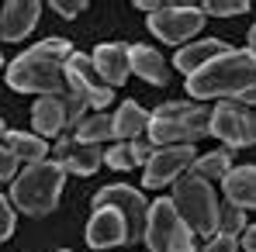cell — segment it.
<instances>
[{
    "instance_id": "cell-1",
    "label": "cell",
    "mask_w": 256,
    "mask_h": 252,
    "mask_svg": "<svg viewBox=\"0 0 256 252\" xmlns=\"http://www.w3.org/2000/svg\"><path fill=\"white\" fill-rule=\"evenodd\" d=\"M73 55V45L66 38H45L21 52L7 66V86L21 93H38V97H59L66 93V59Z\"/></svg>"
},
{
    "instance_id": "cell-2",
    "label": "cell",
    "mask_w": 256,
    "mask_h": 252,
    "mask_svg": "<svg viewBox=\"0 0 256 252\" xmlns=\"http://www.w3.org/2000/svg\"><path fill=\"white\" fill-rule=\"evenodd\" d=\"M187 93L194 100H236L242 104L256 93V55L246 48H228L225 55L201 66L194 76H187Z\"/></svg>"
},
{
    "instance_id": "cell-3",
    "label": "cell",
    "mask_w": 256,
    "mask_h": 252,
    "mask_svg": "<svg viewBox=\"0 0 256 252\" xmlns=\"http://www.w3.org/2000/svg\"><path fill=\"white\" fill-rule=\"evenodd\" d=\"M62 180H66L62 163H56V159L32 163L18 173V180L10 187V204L21 214H32V218L52 214L59 204V194H62Z\"/></svg>"
},
{
    "instance_id": "cell-4",
    "label": "cell",
    "mask_w": 256,
    "mask_h": 252,
    "mask_svg": "<svg viewBox=\"0 0 256 252\" xmlns=\"http://www.w3.org/2000/svg\"><path fill=\"white\" fill-rule=\"evenodd\" d=\"M212 111L204 104H184V100H170L160 104L149 114V138L152 145H194L198 138L212 135L208 131Z\"/></svg>"
},
{
    "instance_id": "cell-5",
    "label": "cell",
    "mask_w": 256,
    "mask_h": 252,
    "mask_svg": "<svg viewBox=\"0 0 256 252\" xmlns=\"http://www.w3.org/2000/svg\"><path fill=\"white\" fill-rule=\"evenodd\" d=\"M173 208L176 214L184 218V225L194 232V235H204V239H212L214 232H218V194H214V187L208 180H201V176H184V180H176V187H173Z\"/></svg>"
},
{
    "instance_id": "cell-6",
    "label": "cell",
    "mask_w": 256,
    "mask_h": 252,
    "mask_svg": "<svg viewBox=\"0 0 256 252\" xmlns=\"http://www.w3.org/2000/svg\"><path fill=\"white\" fill-rule=\"evenodd\" d=\"M142 239H146L149 252H198L194 232L184 225V218L176 214L170 197H156L149 204V218H146Z\"/></svg>"
},
{
    "instance_id": "cell-7",
    "label": "cell",
    "mask_w": 256,
    "mask_h": 252,
    "mask_svg": "<svg viewBox=\"0 0 256 252\" xmlns=\"http://www.w3.org/2000/svg\"><path fill=\"white\" fill-rule=\"evenodd\" d=\"M90 204H94V211H100V208L118 211V214L125 218V225H128V242L142 239L146 218H149V201H146L142 190H135V187H128V183H111V187L97 190Z\"/></svg>"
},
{
    "instance_id": "cell-8",
    "label": "cell",
    "mask_w": 256,
    "mask_h": 252,
    "mask_svg": "<svg viewBox=\"0 0 256 252\" xmlns=\"http://www.w3.org/2000/svg\"><path fill=\"white\" fill-rule=\"evenodd\" d=\"M208 131H212L214 138H222L228 149L256 145V114L250 107L236 104V100H222V104H214Z\"/></svg>"
},
{
    "instance_id": "cell-9",
    "label": "cell",
    "mask_w": 256,
    "mask_h": 252,
    "mask_svg": "<svg viewBox=\"0 0 256 252\" xmlns=\"http://www.w3.org/2000/svg\"><path fill=\"white\" fill-rule=\"evenodd\" d=\"M62 73H66V90L80 93V97H84L97 114H100L108 104H114V90L97 76V69H94V59H90V55L73 52V55L66 59V66H62Z\"/></svg>"
},
{
    "instance_id": "cell-10",
    "label": "cell",
    "mask_w": 256,
    "mask_h": 252,
    "mask_svg": "<svg viewBox=\"0 0 256 252\" xmlns=\"http://www.w3.org/2000/svg\"><path fill=\"white\" fill-rule=\"evenodd\" d=\"M204 28V10L190 7V3H166L160 14L149 17V31L166 45H184L187 38H194Z\"/></svg>"
},
{
    "instance_id": "cell-11",
    "label": "cell",
    "mask_w": 256,
    "mask_h": 252,
    "mask_svg": "<svg viewBox=\"0 0 256 252\" xmlns=\"http://www.w3.org/2000/svg\"><path fill=\"white\" fill-rule=\"evenodd\" d=\"M194 159H198V152H194V145H160L156 152H152V159L146 163V176H142V187H166L173 183L184 169L194 166Z\"/></svg>"
},
{
    "instance_id": "cell-12",
    "label": "cell",
    "mask_w": 256,
    "mask_h": 252,
    "mask_svg": "<svg viewBox=\"0 0 256 252\" xmlns=\"http://www.w3.org/2000/svg\"><path fill=\"white\" fill-rule=\"evenodd\" d=\"M42 3L38 0H10L0 7V38L4 42H21L32 35V28L38 24Z\"/></svg>"
},
{
    "instance_id": "cell-13",
    "label": "cell",
    "mask_w": 256,
    "mask_h": 252,
    "mask_svg": "<svg viewBox=\"0 0 256 252\" xmlns=\"http://www.w3.org/2000/svg\"><path fill=\"white\" fill-rule=\"evenodd\" d=\"M122 242H128L125 218L114 208L94 211V218H90V225H86V246H90V249H114V246H122Z\"/></svg>"
},
{
    "instance_id": "cell-14",
    "label": "cell",
    "mask_w": 256,
    "mask_h": 252,
    "mask_svg": "<svg viewBox=\"0 0 256 252\" xmlns=\"http://www.w3.org/2000/svg\"><path fill=\"white\" fill-rule=\"evenodd\" d=\"M94 69H97V76L104 80V83L111 86H122L128 80V73H132V62H128V45L122 42H104L94 48Z\"/></svg>"
},
{
    "instance_id": "cell-15",
    "label": "cell",
    "mask_w": 256,
    "mask_h": 252,
    "mask_svg": "<svg viewBox=\"0 0 256 252\" xmlns=\"http://www.w3.org/2000/svg\"><path fill=\"white\" fill-rule=\"evenodd\" d=\"M225 52H228V42H222V38L190 42V45H184V48H176V55H173V66H176L184 76H194L201 66H208L212 59L225 55Z\"/></svg>"
},
{
    "instance_id": "cell-16",
    "label": "cell",
    "mask_w": 256,
    "mask_h": 252,
    "mask_svg": "<svg viewBox=\"0 0 256 252\" xmlns=\"http://www.w3.org/2000/svg\"><path fill=\"white\" fill-rule=\"evenodd\" d=\"M128 62H132V73L142 76L146 83L152 86H166L170 83V69L163 62V55L149 45H128Z\"/></svg>"
},
{
    "instance_id": "cell-17",
    "label": "cell",
    "mask_w": 256,
    "mask_h": 252,
    "mask_svg": "<svg viewBox=\"0 0 256 252\" xmlns=\"http://www.w3.org/2000/svg\"><path fill=\"white\" fill-rule=\"evenodd\" d=\"M222 190L228 197V204L236 208H256V166H232L228 176L222 180Z\"/></svg>"
},
{
    "instance_id": "cell-18",
    "label": "cell",
    "mask_w": 256,
    "mask_h": 252,
    "mask_svg": "<svg viewBox=\"0 0 256 252\" xmlns=\"http://www.w3.org/2000/svg\"><path fill=\"white\" fill-rule=\"evenodd\" d=\"M32 125H35V131H42V138H52L66 128L62 93L59 97H38V104L32 107Z\"/></svg>"
},
{
    "instance_id": "cell-19",
    "label": "cell",
    "mask_w": 256,
    "mask_h": 252,
    "mask_svg": "<svg viewBox=\"0 0 256 252\" xmlns=\"http://www.w3.org/2000/svg\"><path fill=\"white\" fill-rule=\"evenodd\" d=\"M146 131H149V111L138 107L135 100H125L114 114V138L118 142H135Z\"/></svg>"
},
{
    "instance_id": "cell-20",
    "label": "cell",
    "mask_w": 256,
    "mask_h": 252,
    "mask_svg": "<svg viewBox=\"0 0 256 252\" xmlns=\"http://www.w3.org/2000/svg\"><path fill=\"white\" fill-rule=\"evenodd\" d=\"M4 145L10 149V156L18 159V163H45V156H48V145H45L42 135H32V131H7V138H4Z\"/></svg>"
},
{
    "instance_id": "cell-21",
    "label": "cell",
    "mask_w": 256,
    "mask_h": 252,
    "mask_svg": "<svg viewBox=\"0 0 256 252\" xmlns=\"http://www.w3.org/2000/svg\"><path fill=\"white\" fill-rule=\"evenodd\" d=\"M73 135H76V142L80 145H100V142H108V138H114V114H90L84 118L80 125L73 128Z\"/></svg>"
},
{
    "instance_id": "cell-22",
    "label": "cell",
    "mask_w": 256,
    "mask_h": 252,
    "mask_svg": "<svg viewBox=\"0 0 256 252\" xmlns=\"http://www.w3.org/2000/svg\"><path fill=\"white\" fill-rule=\"evenodd\" d=\"M232 169V152L228 149H218V152H208V156H198L194 166H190V176H201V180H225Z\"/></svg>"
},
{
    "instance_id": "cell-23",
    "label": "cell",
    "mask_w": 256,
    "mask_h": 252,
    "mask_svg": "<svg viewBox=\"0 0 256 252\" xmlns=\"http://www.w3.org/2000/svg\"><path fill=\"white\" fill-rule=\"evenodd\" d=\"M100 159H104L100 145H76V149L62 159V169L73 173V176H90L94 169L100 166Z\"/></svg>"
},
{
    "instance_id": "cell-24",
    "label": "cell",
    "mask_w": 256,
    "mask_h": 252,
    "mask_svg": "<svg viewBox=\"0 0 256 252\" xmlns=\"http://www.w3.org/2000/svg\"><path fill=\"white\" fill-rule=\"evenodd\" d=\"M218 232H222V235H239V232H246V211L236 208V204H225V208L218 211Z\"/></svg>"
},
{
    "instance_id": "cell-25",
    "label": "cell",
    "mask_w": 256,
    "mask_h": 252,
    "mask_svg": "<svg viewBox=\"0 0 256 252\" xmlns=\"http://www.w3.org/2000/svg\"><path fill=\"white\" fill-rule=\"evenodd\" d=\"M86 107H90V104H86L80 93H73V90L62 93V111H66V125H70V128H76L86 118Z\"/></svg>"
},
{
    "instance_id": "cell-26",
    "label": "cell",
    "mask_w": 256,
    "mask_h": 252,
    "mask_svg": "<svg viewBox=\"0 0 256 252\" xmlns=\"http://www.w3.org/2000/svg\"><path fill=\"white\" fill-rule=\"evenodd\" d=\"M104 163L111 169H132L135 166V156H132V142H118L104 152Z\"/></svg>"
},
{
    "instance_id": "cell-27",
    "label": "cell",
    "mask_w": 256,
    "mask_h": 252,
    "mask_svg": "<svg viewBox=\"0 0 256 252\" xmlns=\"http://www.w3.org/2000/svg\"><path fill=\"white\" fill-rule=\"evenodd\" d=\"M201 10L204 14H214V17H228V14H246L250 3L246 0H208Z\"/></svg>"
},
{
    "instance_id": "cell-28",
    "label": "cell",
    "mask_w": 256,
    "mask_h": 252,
    "mask_svg": "<svg viewBox=\"0 0 256 252\" xmlns=\"http://www.w3.org/2000/svg\"><path fill=\"white\" fill-rule=\"evenodd\" d=\"M201 252H239V242H236V235H222V232H214L212 239H208V246Z\"/></svg>"
},
{
    "instance_id": "cell-29",
    "label": "cell",
    "mask_w": 256,
    "mask_h": 252,
    "mask_svg": "<svg viewBox=\"0 0 256 252\" xmlns=\"http://www.w3.org/2000/svg\"><path fill=\"white\" fill-rule=\"evenodd\" d=\"M14 235V208L7 197H0V242H7Z\"/></svg>"
},
{
    "instance_id": "cell-30",
    "label": "cell",
    "mask_w": 256,
    "mask_h": 252,
    "mask_svg": "<svg viewBox=\"0 0 256 252\" xmlns=\"http://www.w3.org/2000/svg\"><path fill=\"white\" fill-rule=\"evenodd\" d=\"M52 10L62 14V17H76V14H84V10H86V3H84V0H52Z\"/></svg>"
},
{
    "instance_id": "cell-31",
    "label": "cell",
    "mask_w": 256,
    "mask_h": 252,
    "mask_svg": "<svg viewBox=\"0 0 256 252\" xmlns=\"http://www.w3.org/2000/svg\"><path fill=\"white\" fill-rule=\"evenodd\" d=\"M14 173H18V159H14V156H10V149L0 142V180H10Z\"/></svg>"
},
{
    "instance_id": "cell-32",
    "label": "cell",
    "mask_w": 256,
    "mask_h": 252,
    "mask_svg": "<svg viewBox=\"0 0 256 252\" xmlns=\"http://www.w3.org/2000/svg\"><path fill=\"white\" fill-rule=\"evenodd\" d=\"M152 152H156V145H152V142H142V138H135V142H132V156H135V163H149V159H152Z\"/></svg>"
},
{
    "instance_id": "cell-33",
    "label": "cell",
    "mask_w": 256,
    "mask_h": 252,
    "mask_svg": "<svg viewBox=\"0 0 256 252\" xmlns=\"http://www.w3.org/2000/svg\"><path fill=\"white\" fill-rule=\"evenodd\" d=\"M242 249H246V252H256V225L242 232Z\"/></svg>"
},
{
    "instance_id": "cell-34",
    "label": "cell",
    "mask_w": 256,
    "mask_h": 252,
    "mask_svg": "<svg viewBox=\"0 0 256 252\" xmlns=\"http://www.w3.org/2000/svg\"><path fill=\"white\" fill-rule=\"evenodd\" d=\"M163 7H166V3H160V0H138V10H149V17L160 14Z\"/></svg>"
},
{
    "instance_id": "cell-35",
    "label": "cell",
    "mask_w": 256,
    "mask_h": 252,
    "mask_svg": "<svg viewBox=\"0 0 256 252\" xmlns=\"http://www.w3.org/2000/svg\"><path fill=\"white\" fill-rule=\"evenodd\" d=\"M246 52H253V55H256V28H250V48H246Z\"/></svg>"
},
{
    "instance_id": "cell-36",
    "label": "cell",
    "mask_w": 256,
    "mask_h": 252,
    "mask_svg": "<svg viewBox=\"0 0 256 252\" xmlns=\"http://www.w3.org/2000/svg\"><path fill=\"white\" fill-rule=\"evenodd\" d=\"M4 138H7V125L0 121V142H4Z\"/></svg>"
},
{
    "instance_id": "cell-37",
    "label": "cell",
    "mask_w": 256,
    "mask_h": 252,
    "mask_svg": "<svg viewBox=\"0 0 256 252\" xmlns=\"http://www.w3.org/2000/svg\"><path fill=\"white\" fill-rule=\"evenodd\" d=\"M0 66H4V55H0Z\"/></svg>"
},
{
    "instance_id": "cell-38",
    "label": "cell",
    "mask_w": 256,
    "mask_h": 252,
    "mask_svg": "<svg viewBox=\"0 0 256 252\" xmlns=\"http://www.w3.org/2000/svg\"><path fill=\"white\" fill-rule=\"evenodd\" d=\"M59 252H70V249H59Z\"/></svg>"
}]
</instances>
